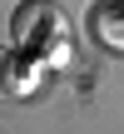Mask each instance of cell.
<instances>
[{"mask_svg": "<svg viewBox=\"0 0 124 134\" xmlns=\"http://www.w3.org/2000/svg\"><path fill=\"white\" fill-rule=\"evenodd\" d=\"M10 85H15V60H10V50H0V99L10 94Z\"/></svg>", "mask_w": 124, "mask_h": 134, "instance_id": "2", "label": "cell"}, {"mask_svg": "<svg viewBox=\"0 0 124 134\" xmlns=\"http://www.w3.org/2000/svg\"><path fill=\"white\" fill-rule=\"evenodd\" d=\"M50 40H65V20L50 0H25L15 10V45L20 50H50Z\"/></svg>", "mask_w": 124, "mask_h": 134, "instance_id": "1", "label": "cell"}]
</instances>
